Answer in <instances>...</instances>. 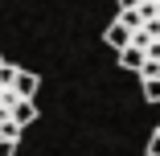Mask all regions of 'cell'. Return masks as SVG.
I'll use <instances>...</instances> for the list:
<instances>
[{
    "label": "cell",
    "instance_id": "cell-1",
    "mask_svg": "<svg viewBox=\"0 0 160 156\" xmlns=\"http://www.w3.org/2000/svg\"><path fill=\"white\" fill-rule=\"evenodd\" d=\"M119 13L107 25V45L119 66L140 78L148 103H160V0H115Z\"/></svg>",
    "mask_w": 160,
    "mask_h": 156
},
{
    "label": "cell",
    "instance_id": "cell-2",
    "mask_svg": "<svg viewBox=\"0 0 160 156\" xmlns=\"http://www.w3.org/2000/svg\"><path fill=\"white\" fill-rule=\"evenodd\" d=\"M37 86L41 78L33 70L0 53V156H17L25 128L37 119Z\"/></svg>",
    "mask_w": 160,
    "mask_h": 156
},
{
    "label": "cell",
    "instance_id": "cell-3",
    "mask_svg": "<svg viewBox=\"0 0 160 156\" xmlns=\"http://www.w3.org/2000/svg\"><path fill=\"white\" fill-rule=\"evenodd\" d=\"M148 156H160V123H156V132H152V140H148Z\"/></svg>",
    "mask_w": 160,
    "mask_h": 156
}]
</instances>
